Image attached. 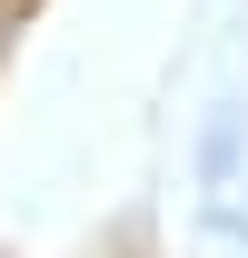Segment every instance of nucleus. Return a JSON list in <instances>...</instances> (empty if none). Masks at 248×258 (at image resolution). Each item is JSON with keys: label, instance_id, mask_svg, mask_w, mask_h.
Here are the masks:
<instances>
[{"label": "nucleus", "instance_id": "f257e3e1", "mask_svg": "<svg viewBox=\"0 0 248 258\" xmlns=\"http://www.w3.org/2000/svg\"><path fill=\"white\" fill-rule=\"evenodd\" d=\"M228 179H238V109H218L209 149H199V189H228Z\"/></svg>", "mask_w": 248, "mask_h": 258}]
</instances>
